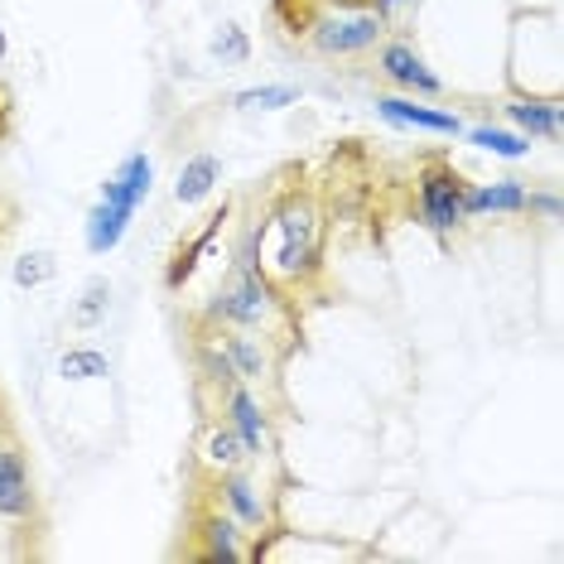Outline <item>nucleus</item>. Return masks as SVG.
<instances>
[{"mask_svg": "<svg viewBox=\"0 0 564 564\" xmlns=\"http://www.w3.org/2000/svg\"><path fill=\"white\" fill-rule=\"evenodd\" d=\"M0 430H6V395H0Z\"/></svg>", "mask_w": 564, "mask_h": 564, "instance_id": "obj_30", "label": "nucleus"}, {"mask_svg": "<svg viewBox=\"0 0 564 564\" xmlns=\"http://www.w3.org/2000/svg\"><path fill=\"white\" fill-rule=\"evenodd\" d=\"M63 381H107L111 377V357L101 348H68L58 357Z\"/></svg>", "mask_w": 564, "mask_h": 564, "instance_id": "obj_20", "label": "nucleus"}, {"mask_svg": "<svg viewBox=\"0 0 564 564\" xmlns=\"http://www.w3.org/2000/svg\"><path fill=\"white\" fill-rule=\"evenodd\" d=\"M150 184H155V160H150L145 150H135V155H126L121 170L101 184V198L117 203V208H126V213H135L140 203L150 198Z\"/></svg>", "mask_w": 564, "mask_h": 564, "instance_id": "obj_15", "label": "nucleus"}, {"mask_svg": "<svg viewBox=\"0 0 564 564\" xmlns=\"http://www.w3.org/2000/svg\"><path fill=\"white\" fill-rule=\"evenodd\" d=\"M15 285L20 290H40L44 280H54L58 275V261H54V251H30V256H20L15 261Z\"/></svg>", "mask_w": 564, "mask_h": 564, "instance_id": "obj_24", "label": "nucleus"}, {"mask_svg": "<svg viewBox=\"0 0 564 564\" xmlns=\"http://www.w3.org/2000/svg\"><path fill=\"white\" fill-rule=\"evenodd\" d=\"M213 58H223V63H247V58H251V40H247V30L227 20L223 30L213 34Z\"/></svg>", "mask_w": 564, "mask_h": 564, "instance_id": "obj_25", "label": "nucleus"}, {"mask_svg": "<svg viewBox=\"0 0 564 564\" xmlns=\"http://www.w3.org/2000/svg\"><path fill=\"white\" fill-rule=\"evenodd\" d=\"M198 328H208V338L217 343V352L227 357L232 377L247 381V387H265V381H275L280 357L290 352V348H280L275 338L251 333V328H223V324H198Z\"/></svg>", "mask_w": 564, "mask_h": 564, "instance_id": "obj_6", "label": "nucleus"}, {"mask_svg": "<svg viewBox=\"0 0 564 564\" xmlns=\"http://www.w3.org/2000/svg\"><path fill=\"white\" fill-rule=\"evenodd\" d=\"M217 184H223V160L203 150V155H194V160L184 164V170H178V178H174V198L184 203V208H194V203L208 198Z\"/></svg>", "mask_w": 564, "mask_h": 564, "instance_id": "obj_18", "label": "nucleus"}, {"mask_svg": "<svg viewBox=\"0 0 564 564\" xmlns=\"http://www.w3.org/2000/svg\"><path fill=\"white\" fill-rule=\"evenodd\" d=\"M377 73L387 78L391 87H401V93L410 97H444V78L425 63V54H420L410 40H395V34H387L377 48Z\"/></svg>", "mask_w": 564, "mask_h": 564, "instance_id": "obj_9", "label": "nucleus"}, {"mask_svg": "<svg viewBox=\"0 0 564 564\" xmlns=\"http://www.w3.org/2000/svg\"><path fill=\"white\" fill-rule=\"evenodd\" d=\"M507 117L531 140H560L564 135V101L560 97H507Z\"/></svg>", "mask_w": 564, "mask_h": 564, "instance_id": "obj_14", "label": "nucleus"}, {"mask_svg": "<svg viewBox=\"0 0 564 564\" xmlns=\"http://www.w3.org/2000/svg\"><path fill=\"white\" fill-rule=\"evenodd\" d=\"M464 140L487 150V155H497V160H525L531 155V140L517 135V131H497V126H473V131H464Z\"/></svg>", "mask_w": 564, "mask_h": 564, "instance_id": "obj_19", "label": "nucleus"}, {"mask_svg": "<svg viewBox=\"0 0 564 564\" xmlns=\"http://www.w3.org/2000/svg\"><path fill=\"white\" fill-rule=\"evenodd\" d=\"M131 217H135V213H126V208H117V203L97 198V203H93V213H87V223H83L87 251H93V256L117 251V247H121V237H126V227H131Z\"/></svg>", "mask_w": 564, "mask_h": 564, "instance_id": "obj_17", "label": "nucleus"}, {"mask_svg": "<svg viewBox=\"0 0 564 564\" xmlns=\"http://www.w3.org/2000/svg\"><path fill=\"white\" fill-rule=\"evenodd\" d=\"M208 502L223 507L247 535L275 531V502H271V492H265V487L256 482L247 468L213 473V478H208Z\"/></svg>", "mask_w": 564, "mask_h": 564, "instance_id": "obj_7", "label": "nucleus"}, {"mask_svg": "<svg viewBox=\"0 0 564 564\" xmlns=\"http://www.w3.org/2000/svg\"><path fill=\"white\" fill-rule=\"evenodd\" d=\"M377 111L387 117L391 126H410V131H430V135H464L468 126L458 121V111H444V107H425V97H377Z\"/></svg>", "mask_w": 564, "mask_h": 564, "instance_id": "obj_11", "label": "nucleus"}, {"mask_svg": "<svg viewBox=\"0 0 564 564\" xmlns=\"http://www.w3.org/2000/svg\"><path fill=\"white\" fill-rule=\"evenodd\" d=\"M6 54H10V40H6V30H0V63H6Z\"/></svg>", "mask_w": 564, "mask_h": 564, "instance_id": "obj_29", "label": "nucleus"}, {"mask_svg": "<svg viewBox=\"0 0 564 564\" xmlns=\"http://www.w3.org/2000/svg\"><path fill=\"white\" fill-rule=\"evenodd\" d=\"M188 555L203 564H241V560H251V541L223 507L208 502L194 517V545H188Z\"/></svg>", "mask_w": 564, "mask_h": 564, "instance_id": "obj_10", "label": "nucleus"}, {"mask_svg": "<svg viewBox=\"0 0 564 564\" xmlns=\"http://www.w3.org/2000/svg\"><path fill=\"white\" fill-rule=\"evenodd\" d=\"M232 223V208H223V213H213L208 217V227H203L198 237H188L184 247H178L174 256H170V265H164V285H170L174 294L188 285V280L198 275V265H203V256H208L213 247H217V237H223V227Z\"/></svg>", "mask_w": 564, "mask_h": 564, "instance_id": "obj_13", "label": "nucleus"}, {"mask_svg": "<svg viewBox=\"0 0 564 564\" xmlns=\"http://www.w3.org/2000/svg\"><path fill=\"white\" fill-rule=\"evenodd\" d=\"M525 213L555 223V217H560V194H550V188H545V194H525Z\"/></svg>", "mask_w": 564, "mask_h": 564, "instance_id": "obj_26", "label": "nucleus"}, {"mask_svg": "<svg viewBox=\"0 0 564 564\" xmlns=\"http://www.w3.org/2000/svg\"><path fill=\"white\" fill-rule=\"evenodd\" d=\"M371 10H377V20L387 24V34H395V40H410V30H415V15L425 0H367Z\"/></svg>", "mask_w": 564, "mask_h": 564, "instance_id": "obj_22", "label": "nucleus"}, {"mask_svg": "<svg viewBox=\"0 0 564 564\" xmlns=\"http://www.w3.org/2000/svg\"><path fill=\"white\" fill-rule=\"evenodd\" d=\"M415 184H420V223H425L440 241H448L458 227L468 223L464 217V184L468 178L458 174L444 155H430L425 164H420Z\"/></svg>", "mask_w": 564, "mask_h": 564, "instance_id": "obj_5", "label": "nucleus"}, {"mask_svg": "<svg viewBox=\"0 0 564 564\" xmlns=\"http://www.w3.org/2000/svg\"><path fill=\"white\" fill-rule=\"evenodd\" d=\"M6 126H10V97L0 93V135H6Z\"/></svg>", "mask_w": 564, "mask_h": 564, "instance_id": "obj_27", "label": "nucleus"}, {"mask_svg": "<svg viewBox=\"0 0 564 564\" xmlns=\"http://www.w3.org/2000/svg\"><path fill=\"white\" fill-rule=\"evenodd\" d=\"M251 458H247V448H241L237 440V430L227 425V420H208L203 425V440H198V468L208 473H232V468H247Z\"/></svg>", "mask_w": 564, "mask_h": 564, "instance_id": "obj_16", "label": "nucleus"}, {"mask_svg": "<svg viewBox=\"0 0 564 564\" xmlns=\"http://www.w3.org/2000/svg\"><path fill=\"white\" fill-rule=\"evenodd\" d=\"M0 521L15 525V531H40L44 507H40V487L30 473V454H24L15 430H0Z\"/></svg>", "mask_w": 564, "mask_h": 564, "instance_id": "obj_4", "label": "nucleus"}, {"mask_svg": "<svg viewBox=\"0 0 564 564\" xmlns=\"http://www.w3.org/2000/svg\"><path fill=\"white\" fill-rule=\"evenodd\" d=\"M300 40L324 58H362L387 40V24L371 6H314L300 24Z\"/></svg>", "mask_w": 564, "mask_h": 564, "instance_id": "obj_3", "label": "nucleus"}, {"mask_svg": "<svg viewBox=\"0 0 564 564\" xmlns=\"http://www.w3.org/2000/svg\"><path fill=\"white\" fill-rule=\"evenodd\" d=\"M300 101V87L290 83H265V87H247V93L232 97L237 111H280V107H294Z\"/></svg>", "mask_w": 564, "mask_h": 564, "instance_id": "obj_21", "label": "nucleus"}, {"mask_svg": "<svg viewBox=\"0 0 564 564\" xmlns=\"http://www.w3.org/2000/svg\"><path fill=\"white\" fill-rule=\"evenodd\" d=\"M521 178H497V184H464V217H525Z\"/></svg>", "mask_w": 564, "mask_h": 564, "instance_id": "obj_12", "label": "nucleus"}, {"mask_svg": "<svg viewBox=\"0 0 564 564\" xmlns=\"http://www.w3.org/2000/svg\"><path fill=\"white\" fill-rule=\"evenodd\" d=\"M314 6H367V0H314Z\"/></svg>", "mask_w": 564, "mask_h": 564, "instance_id": "obj_28", "label": "nucleus"}, {"mask_svg": "<svg viewBox=\"0 0 564 564\" xmlns=\"http://www.w3.org/2000/svg\"><path fill=\"white\" fill-rule=\"evenodd\" d=\"M324 198L304 184H285L265 203V237H275L265 275L285 290H310L324 271Z\"/></svg>", "mask_w": 564, "mask_h": 564, "instance_id": "obj_1", "label": "nucleus"}, {"mask_svg": "<svg viewBox=\"0 0 564 564\" xmlns=\"http://www.w3.org/2000/svg\"><path fill=\"white\" fill-rule=\"evenodd\" d=\"M217 405H223V420L237 430L241 448H247L251 464H261V458L275 454V425H271V410H265V401L256 395V387H247V381H232L223 395H217Z\"/></svg>", "mask_w": 564, "mask_h": 564, "instance_id": "obj_8", "label": "nucleus"}, {"mask_svg": "<svg viewBox=\"0 0 564 564\" xmlns=\"http://www.w3.org/2000/svg\"><path fill=\"white\" fill-rule=\"evenodd\" d=\"M198 324H223V328H251L275 338L280 348L300 343V314L290 304V290L275 285L265 271H232L217 285V294L203 304Z\"/></svg>", "mask_w": 564, "mask_h": 564, "instance_id": "obj_2", "label": "nucleus"}, {"mask_svg": "<svg viewBox=\"0 0 564 564\" xmlns=\"http://www.w3.org/2000/svg\"><path fill=\"white\" fill-rule=\"evenodd\" d=\"M107 310H111V285L107 280H93V285L83 290L78 310H73V328H97L101 318H107Z\"/></svg>", "mask_w": 564, "mask_h": 564, "instance_id": "obj_23", "label": "nucleus"}]
</instances>
